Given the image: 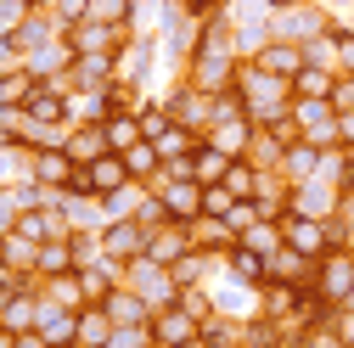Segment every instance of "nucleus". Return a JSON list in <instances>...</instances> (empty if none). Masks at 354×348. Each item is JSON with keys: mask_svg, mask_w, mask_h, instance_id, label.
<instances>
[{"mask_svg": "<svg viewBox=\"0 0 354 348\" xmlns=\"http://www.w3.org/2000/svg\"><path fill=\"white\" fill-rule=\"evenodd\" d=\"M129 39H136V28H129V23H102V17H84V23L68 28L73 57H118Z\"/></svg>", "mask_w": 354, "mask_h": 348, "instance_id": "f03ea898", "label": "nucleus"}, {"mask_svg": "<svg viewBox=\"0 0 354 348\" xmlns=\"http://www.w3.org/2000/svg\"><path fill=\"white\" fill-rule=\"evenodd\" d=\"M332 28V12L321 0H298V6L276 12V39H292V46H309V39H321Z\"/></svg>", "mask_w": 354, "mask_h": 348, "instance_id": "20e7f679", "label": "nucleus"}, {"mask_svg": "<svg viewBox=\"0 0 354 348\" xmlns=\"http://www.w3.org/2000/svg\"><path fill=\"white\" fill-rule=\"evenodd\" d=\"M332 113H354V73H337V84H332Z\"/></svg>", "mask_w": 354, "mask_h": 348, "instance_id": "ea45409f", "label": "nucleus"}, {"mask_svg": "<svg viewBox=\"0 0 354 348\" xmlns=\"http://www.w3.org/2000/svg\"><path fill=\"white\" fill-rule=\"evenodd\" d=\"M192 242H197V253L225 258L236 247V231H231V220H192Z\"/></svg>", "mask_w": 354, "mask_h": 348, "instance_id": "b1692460", "label": "nucleus"}, {"mask_svg": "<svg viewBox=\"0 0 354 348\" xmlns=\"http://www.w3.org/2000/svg\"><path fill=\"white\" fill-rule=\"evenodd\" d=\"M236 242H242V247H253V253H264V258H270V253L281 247V225H276V220H259V225H248V231H242Z\"/></svg>", "mask_w": 354, "mask_h": 348, "instance_id": "f704fd0d", "label": "nucleus"}, {"mask_svg": "<svg viewBox=\"0 0 354 348\" xmlns=\"http://www.w3.org/2000/svg\"><path fill=\"white\" fill-rule=\"evenodd\" d=\"M231 163H236V157H231V152H219V146H214L208 135H203V146L192 152V174H197L203 186H214V180H225V168H231Z\"/></svg>", "mask_w": 354, "mask_h": 348, "instance_id": "bb28decb", "label": "nucleus"}, {"mask_svg": "<svg viewBox=\"0 0 354 348\" xmlns=\"http://www.w3.org/2000/svg\"><path fill=\"white\" fill-rule=\"evenodd\" d=\"M292 208L309 213V220H332L343 208V191H332L326 180H304V186H292Z\"/></svg>", "mask_w": 354, "mask_h": 348, "instance_id": "4468645a", "label": "nucleus"}, {"mask_svg": "<svg viewBox=\"0 0 354 348\" xmlns=\"http://www.w3.org/2000/svg\"><path fill=\"white\" fill-rule=\"evenodd\" d=\"M225 276L231 281H242V287H264V253H253V247H231L225 253Z\"/></svg>", "mask_w": 354, "mask_h": 348, "instance_id": "a878e982", "label": "nucleus"}, {"mask_svg": "<svg viewBox=\"0 0 354 348\" xmlns=\"http://www.w3.org/2000/svg\"><path fill=\"white\" fill-rule=\"evenodd\" d=\"M337 146H354V113H337Z\"/></svg>", "mask_w": 354, "mask_h": 348, "instance_id": "37998d69", "label": "nucleus"}, {"mask_svg": "<svg viewBox=\"0 0 354 348\" xmlns=\"http://www.w3.org/2000/svg\"><path fill=\"white\" fill-rule=\"evenodd\" d=\"M231 213H236V197L225 191V186H203V220H231Z\"/></svg>", "mask_w": 354, "mask_h": 348, "instance_id": "e433bc0d", "label": "nucleus"}, {"mask_svg": "<svg viewBox=\"0 0 354 348\" xmlns=\"http://www.w3.org/2000/svg\"><path fill=\"white\" fill-rule=\"evenodd\" d=\"M180 12H192V17L203 23V17H214V12H225V0H180Z\"/></svg>", "mask_w": 354, "mask_h": 348, "instance_id": "a19ab883", "label": "nucleus"}, {"mask_svg": "<svg viewBox=\"0 0 354 348\" xmlns=\"http://www.w3.org/2000/svg\"><path fill=\"white\" fill-rule=\"evenodd\" d=\"M39 298L46 303H57V309H91V303H84V287H79V270L73 276H51V281H39Z\"/></svg>", "mask_w": 354, "mask_h": 348, "instance_id": "393cba45", "label": "nucleus"}, {"mask_svg": "<svg viewBox=\"0 0 354 348\" xmlns=\"http://www.w3.org/2000/svg\"><path fill=\"white\" fill-rule=\"evenodd\" d=\"M0 242H6V236H0Z\"/></svg>", "mask_w": 354, "mask_h": 348, "instance_id": "09e8293b", "label": "nucleus"}, {"mask_svg": "<svg viewBox=\"0 0 354 348\" xmlns=\"http://www.w3.org/2000/svg\"><path fill=\"white\" fill-rule=\"evenodd\" d=\"M332 331H337V337L354 348V309H332Z\"/></svg>", "mask_w": 354, "mask_h": 348, "instance_id": "79ce46f5", "label": "nucleus"}, {"mask_svg": "<svg viewBox=\"0 0 354 348\" xmlns=\"http://www.w3.org/2000/svg\"><path fill=\"white\" fill-rule=\"evenodd\" d=\"M34 73L23 68V62H12V68H0V113H23L28 107V96H34Z\"/></svg>", "mask_w": 354, "mask_h": 348, "instance_id": "6ab92c4d", "label": "nucleus"}, {"mask_svg": "<svg viewBox=\"0 0 354 348\" xmlns=\"http://www.w3.org/2000/svg\"><path fill=\"white\" fill-rule=\"evenodd\" d=\"M107 348H152V326H113Z\"/></svg>", "mask_w": 354, "mask_h": 348, "instance_id": "4c0bfd02", "label": "nucleus"}, {"mask_svg": "<svg viewBox=\"0 0 354 348\" xmlns=\"http://www.w3.org/2000/svg\"><path fill=\"white\" fill-rule=\"evenodd\" d=\"M315 292H321L326 303H348V298H354V253H348V247H332V253L321 258Z\"/></svg>", "mask_w": 354, "mask_h": 348, "instance_id": "1a4fd4ad", "label": "nucleus"}, {"mask_svg": "<svg viewBox=\"0 0 354 348\" xmlns=\"http://www.w3.org/2000/svg\"><path fill=\"white\" fill-rule=\"evenodd\" d=\"M107 342H113V315L102 309V303L79 309V348H107Z\"/></svg>", "mask_w": 354, "mask_h": 348, "instance_id": "cd10ccee", "label": "nucleus"}, {"mask_svg": "<svg viewBox=\"0 0 354 348\" xmlns=\"http://www.w3.org/2000/svg\"><path fill=\"white\" fill-rule=\"evenodd\" d=\"M124 157V168H129V180L136 186H158V174H163V152L152 146V141H136L129 152H118Z\"/></svg>", "mask_w": 354, "mask_h": 348, "instance_id": "5701e85b", "label": "nucleus"}, {"mask_svg": "<svg viewBox=\"0 0 354 348\" xmlns=\"http://www.w3.org/2000/svg\"><path fill=\"white\" fill-rule=\"evenodd\" d=\"M102 253L118 258V264L141 258V253H147V225H136V220H107V225H102Z\"/></svg>", "mask_w": 354, "mask_h": 348, "instance_id": "9b49d317", "label": "nucleus"}, {"mask_svg": "<svg viewBox=\"0 0 354 348\" xmlns=\"http://www.w3.org/2000/svg\"><path fill=\"white\" fill-rule=\"evenodd\" d=\"M343 157H348V168H354V146H343Z\"/></svg>", "mask_w": 354, "mask_h": 348, "instance_id": "49530a36", "label": "nucleus"}, {"mask_svg": "<svg viewBox=\"0 0 354 348\" xmlns=\"http://www.w3.org/2000/svg\"><path fill=\"white\" fill-rule=\"evenodd\" d=\"M84 180H91V197H113V191L129 186V168H124L118 152H107V157H96V163H84Z\"/></svg>", "mask_w": 354, "mask_h": 348, "instance_id": "f3484780", "label": "nucleus"}, {"mask_svg": "<svg viewBox=\"0 0 354 348\" xmlns=\"http://www.w3.org/2000/svg\"><path fill=\"white\" fill-rule=\"evenodd\" d=\"M231 90L242 96V107H248L253 124H281L287 107H292V79L264 73L259 62H236V84H231Z\"/></svg>", "mask_w": 354, "mask_h": 348, "instance_id": "f257e3e1", "label": "nucleus"}, {"mask_svg": "<svg viewBox=\"0 0 354 348\" xmlns=\"http://www.w3.org/2000/svg\"><path fill=\"white\" fill-rule=\"evenodd\" d=\"M68 79L73 90H107V84H118V57H73Z\"/></svg>", "mask_w": 354, "mask_h": 348, "instance_id": "ddd939ff", "label": "nucleus"}, {"mask_svg": "<svg viewBox=\"0 0 354 348\" xmlns=\"http://www.w3.org/2000/svg\"><path fill=\"white\" fill-rule=\"evenodd\" d=\"M315 174H321V146H309L304 135L287 141V152H281V180L304 186V180H315Z\"/></svg>", "mask_w": 354, "mask_h": 348, "instance_id": "dca6fc26", "label": "nucleus"}, {"mask_svg": "<svg viewBox=\"0 0 354 348\" xmlns=\"http://www.w3.org/2000/svg\"><path fill=\"white\" fill-rule=\"evenodd\" d=\"M236 51H208V46H197L192 51V62H186V79L197 84V90H231V84H236Z\"/></svg>", "mask_w": 354, "mask_h": 348, "instance_id": "39448f33", "label": "nucleus"}, {"mask_svg": "<svg viewBox=\"0 0 354 348\" xmlns=\"http://www.w3.org/2000/svg\"><path fill=\"white\" fill-rule=\"evenodd\" d=\"M343 202H348V208H354V191H348V197H343Z\"/></svg>", "mask_w": 354, "mask_h": 348, "instance_id": "de8ad7c7", "label": "nucleus"}, {"mask_svg": "<svg viewBox=\"0 0 354 348\" xmlns=\"http://www.w3.org/2000/svg\"><path fill=\"white\" fill-rule=\"evenodd\" d=\"M102 129H107V146H113V152H129L136 141H147V135H141V113H113Z\"/></svg>", "mask_w": 354, "mask_h": 348, "instance_id": "7c9ffc66", "label": "nucleus"}, {"mask_svg": "<svg viewBox=\"0 0 354 348\" xmlns=\"http://www.w3.org/2000/svg\"><path fill=\"white\" fill-rule=\"evenodd\" d=\"M203 342H208V348H242V320L208 315V320H203Z\"/></svg>", "mask_w": 354, "mask_h": 348, "instance_id": "473e14b6", "label": "nucleus"}, {"mask_svg": "<svg viewBox=\"0 0 354 348\" xmlns=\"http://www.w3.org/2000/svg\"><path fill=\"white\" fill-rule=\"evenodd\" d=\"M225 6H231V0H225Z\"/></svg>", "mask_w": 354, "mask_h": 348, "instance_id": "8fccbe9b", "label": "nucleus"}, {"mask_svg": "<svg viewBox=\"0 0 354 348\" xmlns=\"http://www.w3.org/2000/svg\"><path fill=\"white\" fill-rule=\"evenodd\" d=\"M348 23H354V17H348Z\"/></svg>", "mask_w": 354, "mask_h": 348, "instance_id": "3c124183", "label": "nucleus"}, {"mask_svg": "<svg viewBox=\"0 0 354 348\" xmlns=\"http://www.w3.org/2000/svg\"><path fill=\"white\" fill-rule=\"evenodd\" d=\"M332 46H337V73H354V23H343V17H332Z\"/></svg>", "mask_w": 354, "mask_h": 348, "instance_id": "c9c22d12", "label": "nucleus"}, {"mask_svg": "<svg viewBox=\"0 0 354 348\" xmlns=\"http://www.w3.org/2000/svg\"><path fill=\"white\" fill-rule=\"evenodd\" d=\"M264 6H270V12H287V6H298V0H264Z\"/></svg>", "mask_w": 354, "mask_h": 348, "instance_id": "c03bdc74", "label": "nucleus"}, {"mask_svg": "<svg viewBox=\"0 0 354 348\" xmlns=\"http://www.w3.org/2000/svg\"><path fill=\"white\" fill-rule=\"evenodd\" d=\"M73 270H79V264H73V242H68V236L34 247V276H39V281H51V276H73Z\"/></svg>", "mask_w": 354, "mask_h": 348, "instance_id": "4be33fe9", "label": "nucleus"}, {"mask_svg": "<svg viewBox=\"0 0 354 348\" xmlns=\"http://www.w3.org/2000/svg\"><path fill=\"white\" fill-rule=\"evenodd\" d=\"M51 17H57L62 28H73V23H84V17H91V0H57V6H51Z\"/></svg>", "mask_w": 354, "mask_h": 348, "instance_id": "58836bf2", "label": "nucleus"}, {"mask_svg": "<svg viewBox=\"0 0 354 348\" xmlns=\"http://www.w3.org/2000/svg\"><path fill=\"white\" fill-rule=\"evenodd\" d=\"M253 62H259L264 73H276V79H292V73H298L309 57H304V46H292V39H270V46H264Z\"/></svg>", "mask_w": 354, "mask_h": 348, "instance_id": "aec40b11", "label": "nucleus"}, {"mask_svg": "<svg viewBox=\"0 0 354 348\" xmlns=\"http://www.w3.org/2000/svg\"><path fill=\"white\" fill-rule=\"evenodd\" d=\"M281 242L287 247H298L304 258H326L332 253V236H326V220H309V213H298V208H287L281 213Z\"/></svg>", "mask_w": 354, "mask_h": 348, "instance_id": "423d86ee", "label": "nucleus"}, {"mask_svg": "<svg viewBox=\"0 0 354 348\" xmlns=\"http://www.w3.org/2000/svg\"><path fill=\"white\" fill-rule=\"evenodd\" d=\"M197 242H192V225H180V220H163V225H152L147 231V258H152V264H180V258L192 253Z\"/></svg>", "mask_w": 354, "mask_h": 348, "instance_id": "9d476101", "label": "nucleus"}, {"mask_svg": "<svg viewBox=\"0 0 354 348\" xmlns=\"http://www.w3.org/2000/svg\"><path fill=\"white\" fill-rule=\"evenodd\" d=\"M124 287H129V292H141V298L152 303V315H158V309H169V303H180V287H174V276H169L163 264H152L147 253L124 264Z\"/></svg>", "mask_w": 354, "mask_h": 348, "instance_id": "7ed1b4c3", "label": "nucleus"}, {"mask_svg": "<svg viewBox=\"0 0 354 348\" xmlns=\"http://www.w3.org/2000/svg\"><path fill=\"white\" fill-rule=\"evenodd\" d=\"M152 146H158L163 157H192V152L203 146V129H192V124H180V118H174V124L163 129V135L152 141Z\"/></svg>", "mask_w": 354, "mask_h": 348, "instance_id": "c85d7f7f", "label": "nucleus"}, {"mask_svg": "<svg viewBox=\"0 0 354 348\" xmlns=\"http://www.w3.org/2000/svg\"><path fill=\"white\" fill-rule=\"evenodd\" d=\"M158 197L169 208V220H180V225L203 220V180H169V186H158Z\"/></svg>", "mask_w": 354, "mask_h": 348, "instance_id": "f8f14e48", "label": "nucleus"}, {"mask_svg": "<svg viewBox=\"0 0 354 348\" xmlns=\"http://www.w3.org/2000/svg\"><path fill=\"white\" fill-rule=\"evenodd\" d=\"M0 264H6L12 276H34V242L23 231H12L6 242H0Z\"/></svg>", "mask_w": 354, "mask_h": 348, "instance_id": "2f4dec72", "label": "nucleus"}, {"mask_svg": "<svg viewBox=\"0 0 354 348\" xmlns=\"http://www.w3.org/2000/svg\"><path fill=\"white\" fill-rule=\"evenodd\" d=\"M219 186H225L236 202H253V186H259V168L248 163V157H236L231 168H225V180H219Z\"/></svg>", "mask_w": 354, "mask_h": 348, "instance_id": "72a5a7b5", "label": "nucleus"}, {"mask_svg": "<svg viewBox=\"0 0 354 348\" xmlns=\"http://www.w3.org/2000/svg\"><path fill=\"white\" fill-rule=\"evenodd\" d=\"M113 146H107V129L102 124H68V157L73 163H96V157H107Z\"/></svg>", "mask_w": 354, "mask_h": 348, "instance_id": "a211bd4d", "label": "nucleus"}, {"mask_svg": "<svg viewBox=\"0 0 354 348\" xmlns=\"http://www.w3.org/2000/svg\"><path fill=\"white\" fill-rule=\"evenodd\" d=\"M332 84H337V73H332V68L304 62V68L292 73V96H321V102H332Z\"/></svg>", "mask_w": 354, "mask_h": 348, "instance_id": "c756f323", "label": "nucleus"}, {"mask_svg": "<svg viewBox=\"0 0 354 348\" xmlns=\"http://www.w3.org/2000/svg\"><path fill=\"white\" fill-rule=\"evenodd\" d=\"M253 135H259V124H253L248 113H242V118H219V124L208 129V141H214L219 152H231V157H248Z\"/></svg>", "mask_w": 354, "mask_h": 348, "instance_id": "2eb2a0df", "label": "nucleus"}, {"mask_svg": "<svg viewBox=\"0 0 354 348\" xmlns=\"http://www.w3.org/2000/svg\"><path fill=\"white\" fill-rule=\"evenodd\" d=\"M203 337V320L192 309H180V303H169V309L152 315V348H186Z\"/></svg>", "mask_w": 354, "mask_h": 348, "instance_id": "6e6552de", "label": "nucleus"}, {"mask_svg": "<svg viewBox=\"0 0 354 348\" xmlns=\"http://www.w3.org/2000/svg\"><path fill=\"white\" fill-rule=\"evenodd\" d=\"M102 309L113 315V326H152V303H147L141 292H129V287H118Z\"/></svg>", "mask_w": 354, "mask_h": 348, "instance_id": "412c9836", "label": "nucleus"}, {"mask_svg": "<svg viewBox=\"0 0 354 348\" xmlns=\"http://www.w3.org/2000/svg\"><path fill=\"white\" fill-rule=\"evenodd\" d=\"M315 276H321V258H304L298 247H276L270 258H264V281H276V287H315Z\"/></svg>", "mask_w": 354, "mask_h": 348, "instance_id": "0eeeda50", "label": "nucleus"}, {"mask_svg": "<svg viewBox=\"0 0 354 348\" xmlns=\"http://www.w3.org/2000/svg\"><path fill=\"white\" fill-rule=\"evenodd\" d=\"M28 6H34V12H51V6H57V0H28Z\"/></svg>", "mask_w": 354, "mask_h": 348, "instance_id": "a18cd8bd", "label": "nucleus"}]
</instances>
